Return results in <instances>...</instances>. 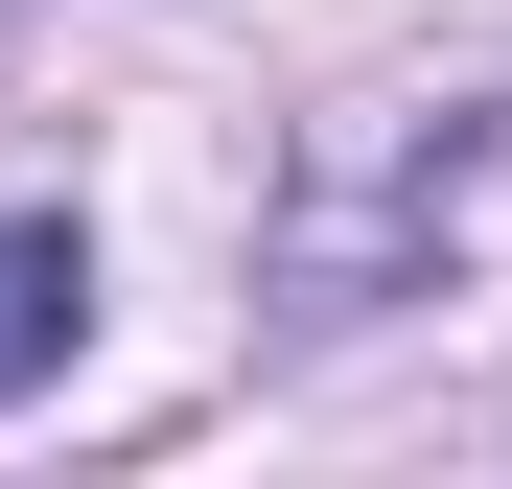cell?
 I'll list each match as a JSON object with an SVG mask.
<instances>
[{
  "mask_svg": "<svg viewBox=\"0 0 512 489\" xmlns=\"http://www.w3.org/2000/svg\"><path fill=\"white\" fill-rule=\"evenodd\" d=\"M70 326H94V257H70V210H0V396L70 373Z\"/></svg>",
  "mask_w": 512,
  "mask_h": 489,
  "instance_id": "1",
  "label": "cell"
}]
</instances>
